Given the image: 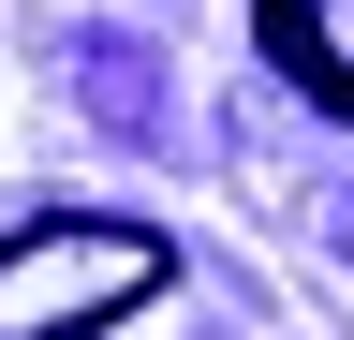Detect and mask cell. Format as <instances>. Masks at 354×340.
<instances>
[{"label":"cell","instance_id":"cell-1","mask_svg":"<svg viewBox=\"0 0 354 340\" xmlns=\"http://www.w3.org/2000/svg\"><path fill=\"white\" fill-rule=\"evenodd\" d=\"M177 281V251L148 222H30L0 237V340H104Z\"/></svg>","mask_w":354,"mask_h":340},{"label":"cell","instance_id":"cell-2","mask_svg":"<svg viewBox=\"0 0 354 340\" xmlns=\"http://www.w3.org/2000/svg\"><path fill=\"white\" fill-rule=\"evenodd\" d=\"M266 60L354 134V0H266Z\"/></svg>","mask_w":354,"mask_h":340}]
</instances>
